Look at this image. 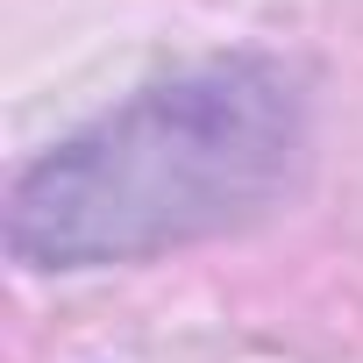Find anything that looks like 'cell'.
<instances>
[{
  "instance_id": "obj_1",
  "label": "cell",
  "mask_w": 363,
  "mask_h": 363,
  "mask_svg": "<svg viewBox=\"0 0 363 363\" xmlns=\"http://www.w3.org/2000/svg\"><path fill=\"white\" fill-rule=\"evenodd\" d=\"M299 150V107L278 72L214 65L143 93L93 135L50 150L15 186V257L107 264L242 221Z\"/></svg>"
}]
</instances>
